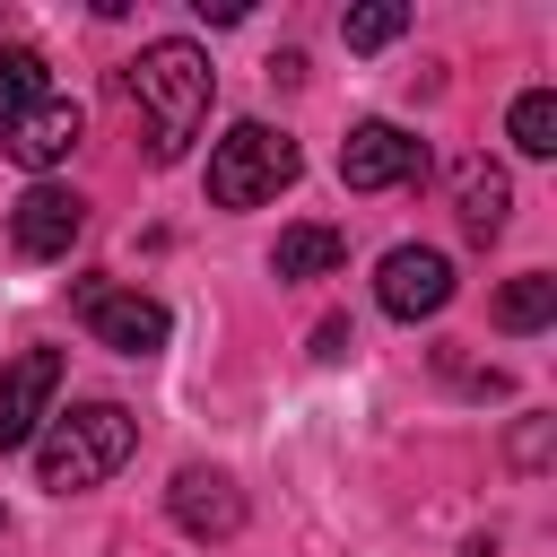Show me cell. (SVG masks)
Segmentation results:
<instances>
[{"label": "cell", "mask_w": 557, "mask_h": 557, "mask_svg": "<svg viewBox=\"0 0 557 557\" xmlns=\"http://www.w3.org/2000/svg\"><path fill=\"white\" fill-rule=\"evenodd\" d=\"M348 261V235L339 226H287L278 244H270V278H322V270H339Z\"/></svg>", "instance_id": "7c38bea8"}, {"label": "cell", "mask_w": 557, "mask_h": 557, "mask_svg": "<svg viewBox=\"0 0 557 557\" xmlns=\"http://www.w3.org/2000/svg\"><path fill=\"white\" fill-rule=\"evenodd\" d=\"M453 209H461V235H470V244L505 235V209H513V183H505V165H487V157H461V165H453Z\"/></svg>", "instance_id": "8fae6325"}, {"label": "cell", "mask_w": 557, "mask_h": 557, "mask_svg": "<svg viewBox=\"0 0 557 557\" xmlns=\"http://www.w3.org/2000/svg\"><path fill=\"white\" fill-rule=\"evenodd\" d=\"M461 557H487V540H470V548H461Z\"/></svg>", "instance_id": "ac0fdd59"}, {"label": "cell", "mask_w": 557, "mask_h": 557, "mask_svg": "<svg viewBox=\"0 0 557 557\" xmlns=\"http://www.w3.org/2000/svg\"><path fill=\"white\" fill-rule=\"evenodd\" d=\"M131 444H139V418H131L122 400L52 409V418H44V435H35V479H44L52 496H78V487L113 479V470L131 461Z\"/></svg>", "instance_id": "7a4b0ae2"}, {"label": "cell", "mask_w": 557, "mask_h": 557, "mask_svg": "<svg viewBox=\"0 0 557 557\" xmlns=\"http://www.w3.org/2000/svg\"><path fill=\"white\" fill-rule=\"evenodd\" d=\"M165 505H174V522L191 531V540H235L244 531V487L226 479V470H174V487H165Z\"/></svg>", "instance_id": "9c48e42d"}, {"label": "cell", "mask_w": 557, "mask_h": 557, "mask_svg": "<svg viewBox=\"0 0 557 557\" xmlns=\"http://www.w3.org/2000/svg\"><path fill=\"white\" fill-rule=\"evenodd\" d=\"M209 96H218V70H209V52L183 44V35H157V44L131 61V104H139L148 165H183V148H191L200 122H209Z\"/></svg>", "instance_id": "6da1fadb"}, {"label": "cell", "mask_w": 557, "mask_h": 557, "mask_svg": "<svg viewBox=\"0 0 557 557\" xmlns=\"http://www.w3.org/2000/svg\"><path fill=\"white\" fill-rule=\"evenodd\" d=\"M540 322H557V278H548V270H522V278L496 296V331H540Z\"/></svg>", "instance_id": "5bb4252c"}, {"label": "cell", "mask_w": 557, "mask_h": 557, "mask_svg": "<svg viewBox=\"0 0 557 557\" xmlns=\"http://www.w3.org/2000/svg\"><path fill=\"white\" fill-rule=\"evenodd\" d=\"M52 392H61V348H17L9 374H0V453H17V444L44 435Z\"/></svg>", "instance_id": "ba28073f"}, {"label": "cell", "mask_w": 557, "mask_h": 557, "mask_svg": "<svg viewBox=\"0 0 557 557\" xmlns=\"http://www.w3.org/2000/svg\"><path fill=\"white\" fill-rule=\"evenodd\" d=\"M426 174V139L400 131V122H357L339 139V183L348 191H392V183H418Z\"/></svg>", "instance_id": "5b68a950"}, {"label": "cell", "mask_w": 557, "mask_h": 557, "mask_svg": "<svg viewBox=\"0 0 557 557\" xmlns=\"http://www.w3.org/2000/svg\"><path fill=\"white\" fill-rule=\"evenodd\" d=\"M374 296H383L392 322H426V313L453 305V261L435 244H392L383 270H374Z\"/></svg>", "instance_id": "8992f818"}, {"label": "cell", "mask_w": 557, "mask_h": 557, "mask_svg": "<svg viewBox=\"0 0 557 557\" xmlns=\"http://www.w3.org/2000/svg\"><path fill=\"white\" fill-rule=\"evenodd\" d=\"M78 313H87V331H96L104 348H122V357H157L165 331H174V313H165L157 296L113 287V278H78Z\"/></svg>", "instance_id": "277c9868"}, {"label": "cell", "mask_w": 557, "mask_h": 557, "mask_svg": "<svg viewBox=\"0 0 557 557\" xmlns=\"http://www.w3.org/2000/svg\"><path fill=\"white\" fill-rule=\"evenodd\" d=\"M392 35H409V9H392V0H374V9H348V17H339V44H348V52H383Z\"/></svg>", "instance_id": "2e32d148"}, {"label": "cell", "mask_w": 557, "mask_h": 557, "mask_svg": "<svg viewBox=\"0 0 557 557\" xmlns=\"http://www.w3.org/2000/svg\"><path fill=\"white\" fill-rule=\"evenodd\" d=\"M313 357H348V322H322L313 331Z\"/></svg>", "instance_id": "e0dca14e"}, {"label": "cell", "mask_w": 557, "mask_h": 557, "mask_svg": "<svg viewBox=\"0 0 557 557\" xmlns=\"http://www.w3.org/2000/svg\"><path fill=\"white\" fill-rule=\"evenodd\" d=\"M78 226H87V200H78V191L26 183L17 209H9V252H17V261H61V252L78 244Z\"/></svg>", "instance_id": "52a82bcc"}, {"label": "cell", "mask_w": 557, "mask_h": 557, "mask_svg": "<svg viewBox=\"0 0 557 557\" xmlns=\"http://www.w3.org/2000/svg\"><path fill=\"white\" fill-rule=\"evenodd\" d=\"M44 96H52L44 52H35V44H9V52H0V131H9L26 104H44Z\"/></svg>", "instance_id": "4fadbf2b"}, {"label": "cell", "mask_w": 557, "mask_h": 557, "mask_svg": "<svg viewBox=\"0 0 557 557\" xmlns=\"http://www.w3.org/2000/svg\"><path fill=\"white\" fill-rule=\"evenodd\" d=\"M78 131H87V122H78V104H70V96L52 87L44 104H26V113H17L9 131H0V148H9V157H17L26 174H52V165H61L70 148H78Z\"/></svg>", "instance_id": "30bf717a"}, {"label": "cell", "mask_w": 557, "mask_h": 557, "mask_svg": "<svg viewBox=\"0 0 557 557\" xmlns=\"http://www.w3.org/2000/svg\"><path fill=\"white\" fill-rule=\"evenodd\" d=\"M505 131H513L522 157H557V96H548V87H522L513 113H505Z\"/></svg>", "instance_id": "9a60e30c"}, {"label": "cell", "mask_w": 557, "mask_h": 557, "mask_svg": "<svg viewBox=\"0 0 557 557\" xmlns=\"http://www.w3.org/2000/svg\"><path fill=\"white\" fill-rule=\"evenodd\" d=\"M296 139L287 131H270V122H235L218 148H209V200L218 209H261V200H278L287 183H296Z\"/></svg>", "instance_id": "3957f363"}]
</instances>
